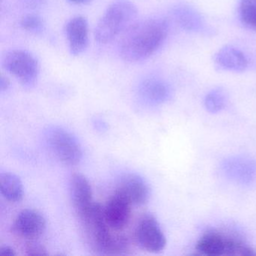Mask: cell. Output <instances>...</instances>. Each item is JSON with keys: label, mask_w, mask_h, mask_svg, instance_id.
Returning a JSON list of instances; mask_svg holds the SVG:
<instances>
[{"label": "cell", "mask_w": 256, "mask_h": 256, "mask_svg": "<svg viewBox=\"0 0 256 256\" xmlns=\"http://www.w3.org/2000/svg\"><path fill=\"white\" fill-rule=\"evenodd\" d=\"M168 26L161 18L136 22L124 32L120 43V54L124 60L140 62L152 56L167 38Z\"/></svg>", "instance_id": "obj_1"}, {"label": "cell", "mask_w": 256, "mask_h": 256, "mask_svg": "<svg viewBox=\"0 0 256 256\" xmlns=\"http://www.w3.org/2000/svg\"><path fill=\"white\" fill-rule=\"evenodd\" d=\"M138 12L137 7L130 0H116L98 20L95 30L96 40L102 44L113 41L136 22Z\"/></svg>", "instance_id": "obj_2"}, {"label": "cell", "mask_w": 256, "mask_h": 256, "mask_svg": "<svg viewBox=\"0 0 256 256\" xmlns=\"http://www.w3.org/2000/svg\"><path fill=\"white\" fill-rule=\"evenodd\" d=\"M196 251L206 256H253V248L238 239L220 230L206 232L196 245Z\"/></svg>", "instance_id": "obj_3"}, {"label": "cell", "mask_w": 256, "mask_h": 256, "mask_svg": "<svg viewBox=\"0 0 256 256\" xmlns=\"http://www.w3.org/2000/svg\"><path fill=\"white\" fill-rule=\"evenodd\" d=\"M80 218L92 246L100 252L110 254L114 236L104 218V206L94 202Z\"/></svg>", "instance_id": "obj_4"}, {"label": "cell", "mask_w": 256, "mask_h": 256, "mask_svg": "<svg viewBox=\"0 0 256 256\" xmlns=\"http://www.w3.org/2000/svg\"><path fill=\"white\" fill-rule=\"evenodd\" d=\"M2 66L26 86L35 84L40 73V66L34 55L19 49L10 50L4 55Z\"/></svg>", "instance_id": "obj_5"}, {"label": "cell", "mask_w": 256, "mask_h": 256, "mask_svg": "<svg viewBox=\"0 0 256 256\" xmlns=\"http://www.w3.org/2000/svg\"><path fill=\"white\" fill-rule=\"evenodd\" d=\"M50 149L56 158L66 166H76L82 161V146L74 136L62 128L52 130L48 136Z\"/></svg>", "instance_id": "obj_6"}, {"label": "cell", "mask_w": 256, "mask_h": 256, "mask_svg": "<svg viewBox=\"0 0 256 256\" xmlns=\"http://www.w3.org/2000/svg\"><path fill=\"white\" fill-rule=\"evenodd\" d=\"M136 238L140 246L150 252H160L166 246V236L156 218L151 214H145L140 218Z\"/></svg>", "instance_id": "obj_7"}, {"label": "cell", "mask_w": 256, "mask_h": 256, "mask_svg": "<svg viewBox=\"0 0 256 256\" xmlns=\"http://www.w3.org/2000/svg\"><path fill=\"white\" fill-rule=\"evenodd\" d=\"M46 228V218L35 210H24L17 216L13 224L14 233L28 240L38 238L42 235Z\"/></svg>", "instance_id": "obj_8"}, {"label": "cell", "mask_w": 256, "mask_h": 256, "mask_svg": "<svg viewBox=\"0 0 256 256\" xmlns=\"http://www.w3.org/2000/svg\"><path fill=\"white\" fill-rule=\"evenodd\" d=\"M132 205L122 194L115 192L104 206V218L110 229L120 230L127 226L131 216Z\"/></svg>", "instance_id": "obj_9"}, {"label": "cell", "mask_w": 256, "mask_h": 256, "mask_svg": "<svg viewBox=\"0 0 256 256\" xmlns=\"http://www.w3.org/2000/svg\"><path fill=\"white\" fill-rule=\"evenodd\" d=\"M116 192L122 194L132 205L146 203L149 198L150 190L143 178L136 174H126L120 180Z\"/></svg>", "instance_id": "obj_10"}, {"label": "cell", "mask_w": 256, "mask_h": 256, "mask_svg": "<svg viewBox=\"0 0 256 256\" xmlns=\"http://www.w3.org/2000/svg\"><path fill=\"white\" fill-rule=\"evenodd\" d=\"M66 34L72 54L78 56L88 48L89 28L88 20L83 16H76L67 23Z\"/></svg>", "instance_id": "obj_11"}, {"label": "cell", "mask_w": 256, "mask_h": 256, "mask_svg": "<svg viewBox=\"0 0 256 256\" xmlns=\"http://www.w3.org/2000/svg\"><path fill=\"white\" fill-rule=\"evenodd\" d=\"M70 192L73 206L80 217L94 204L90 184L82 174H74L70 182Z\"/></svg>", "instance_id": "obj_12"}, {"label": "cell", "mask_w": 256, "mask_h": 256, "mask_svg": "<svg viewBox=\"0 0 256 256\" xmlns=\"http://www.w3.org/2000/svg\"><path fill=\"white\" fill-rule=\"evenodd\" d=\"M214 60L220 68L227 71L240 72L248 66V60L239 49L232 46H224L214 56Z\"/></svg>", "instance_id": "obj_13"}, {"label": "cell", "mask_w": 256, "mask_h": 256, "mask_svg": "<svg viewBox=\"0 0 256 256\" xmlns=\"http://www.w3.org/2000/svg\"><path fill=\"white\" fill-rule=\"evenodd\" d=\"M0 192L8 202H19L24 197L23 184L14 174L2 173L0 175Z\"/></svg>", "instance_id": "obj_14"}, {"label": "cell", "mask_w": 256, "mask_h": 256, "mask_svg": "<svg viewBox=\"0 0 256 256\" xmlns=\"http://www.w3.org/2000/svg\"><path fill=\"white\" fill-rule=\"evenodd\" d=\"M142 95L154 102H162L169 96L168 86L158 79H146L140 86Z\"/></svg>", "instance_id": "obj_15"}, {"label": "cell", "mask_w": 256, "mask_h": 256, "mask_svg": "<svg viewBox=\"0 0 256 256\" xmlns=\"http://www.w3.org/2000/svg\"><path fill=\"white\" fill-rule=\"evenodd\" d=\"M176 18L180 24L187 30H198L202 28V17L190 8H181L176 12Z\"/></svg>", "instance_id": "obj_16"}, {"label": "cell", "mask_w": 256, "mask_h": 256, "mask_svg": "<svg viewBox=\"0 0 256 256\" xmlns=\"http://www.w3.org/2000/svg\"><path fill=\"white\" fill-rule=\"evenodd\" d=\"M228 172L235 178V179L242 181H248L252 179L253 173H254V166L244 160H236L230 162L228 164Z\"/></svg>", "instance_id": "obj_17"}, {"label": "cell", "mask_w": 256, "mask_h": 256, "mask_svg": "<svg viewBox=\"0 0 256 256\" xmlns=\"http://www.w3.org/2000/svg\"><path fill=\"white\" fill-rule=\"evenodd\" d=\"M239 13L242 23L256 30V0H240Z\"/></svg>", "instance_id": "obj_18"}, {"label": "cell", "mask_w": 256, "mask_h": 256, "mask_svg": "<svg viewBox=\"0 0 256 256\" xmlns=\"http://www.w3.org/2000/svg\"><path fill=\"white\" fill-rule=\"evenodd\" d=\"M226 104V96L222 90L211 91L205 98V106L209 112L216 113L220 112Z\"/></svg>", "instance_id": "obj_19"}, {"label": "cell", "mask_w": 256, "mask_h": 256, "mask_svg": "<svg viewBox=\"0 0 256 256\" xmlns=\"http://www.w3.org/2000/svg\"><path fill=\"white\" fill-rule=\"evenodd\" d=\"M20 26L28 32L40 34L44 30V22L36 14H28L22 19Z\"/></svg>", "instance_id": "obj_20"}, {"label": "cell", "mask_w": 256, "mask_h": 256, "mask_svg": "<svg viewBox=\"0 0 256 256\" xmlns=\"http://www.w3.org/2000/svg\"><path fill=\"white\" fill-rule=\"evenodd\" d=\"M26 253L28 256H46L48 254L46 247L37 242H30L26 246Z\"/></svg>", "instance_id": "obj_21"}, {"label": "cell", "mask_w": 256, "mask_h": 256, "mask_svg": "<svg viewBox=\"0 0 256 256\" xmlns=\"http://www.w3.org/2000/svg\"><path fill=\"white\" fill-rule=\"evenodd\" d=\"M0 254L2 256H16V252L12 247L10 246H4L0 248Z\"/></svg>", "instance_id": "obj_22"}, {"label": "cell", "mask_w": 256, "mask_h": 256, "mask_svg": "<svg viewBox=\"0 0 256 256\" xmlns=\"http://www.w3.org/2000/svg\"><path fill=\"white\" fill-rule=\"evenodd\" d=\"M10 86V80L8 78L4 76H1L0 78V90L1 91H6L8 89Z\"/></svg>", "instance_id": "obj_23"}, {"label": "cell", "mask_w": 256, "mask_h": 256, "mask_svg": "<svg viewBox=\"0 0 256 256\" xmlns=\"http://www.w3.org/2000/svg\"><path fill=\"white\" fill-rule=\"evenodd\" d=\"M70 1L76 4H86L90 2L91 0H70Z\"/></svg>", "instance_id": "obj_24"}]
</instances>
